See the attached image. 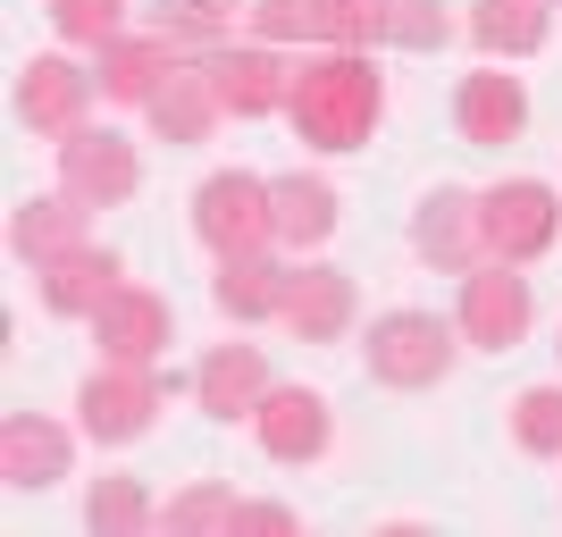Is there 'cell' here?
<instances>
[{
	"label": "cell",
	"instance_id": "1",
	"mask_svg": "<svg viewBox=\"0 0 562 537\" xmlns=\"http://www.w3.org/2000/svg\"><path fill=\"white\" fill-rule=\"evenodd\" d=\"M386 118V76H378L370 51H328L311 43L294 59V85H285V126L311 143V152H361Z\"/></svg>",
	"mask_w": 562,
	"mask_h": 537
},
{
	"label": "cell",
	"instance_id": "2",
	"mask_svg": "<svg viewBox=\"0 0 562 537\" xmlns=\"http://www.w3.org/2000/svg\"><path fill=\"white\" fill-rule=\"evenodd\" d=\"M361 361H370L378 387L420 395V387H446V370L462 361V327L437 320V311H378L370 336H361Z\"/></svg>",
	"mask_w": 562,
	"mask_h": 537
},
{
	"label": "cell",
	"instance_id": "3",
	"mask_svg": "<svg viewBox=\"0 0 562 537\" xmlns=\"http://www.w3.org/2000/svg\"><path fill=\"white\" fill-rule=\"evenodd\" d=\"M193 235L202 253L227 260V253H269L278 244V202H269V177L252 168H218L193 186Z\"/></svg>",
	"mask_w": 562,
	"mask_h": 537
},
{
	"label": "cell",
	"instance_id": "4",
	"mask_svg": "<svg viewBox=\"0 0 562 537\" xmlns=\"http://www.w3.org/2000/svg\"><path fill=\"white\" fill-rule=\"evenodd\" d=\"M168 395H177V378L143 370V361H101V370L76 387V412H85V437L93 445H135V437H151Z\"/></svg>",
	"mask_w": 562,
	"mask_h": 537
},
{
	"label": "cell",
	"instance_id": "5",
	"mask_svg": "<svg viewBox=\"0 0 562 537\" xmlns=\"http://www.w3.org/2000/svg\"><path fill=\"white\" fill-rule=\"evenodd\" d=\"M479 219H487V260H546L562 244V193L546 177H504V186L479 193Z\"/></svg>",
	"mask_w": 562,
	"mask_h": 537
},
{
	"label": "cell",
	"instance_id": "6",
	"mask_svg": "<svg viewBox=\"0 0 562 537\" xmlns=\"http://www.w3.org/2000/svg\"><path fill=\"white\" fill-rule=\"evenodd\" d=\"M453 327L479 353H513L538 327V294H529V278H520L513 260H479L462 278V294H453Z\"/></svg>",
	"mask_w": 562,
	"mask_h": 537
},
{
	"label": "cell",
	"instance_id": "7",
	"mask_svg": "<svg viewBox=\"0 0 562 537\" xmlns=\"http://www.w3.org/2000/svg\"><path fill=\"white\" fill-rule=\"evenodd\" d=\"M143 186V152L117 126H76L68 143H59V193H76L85 211H117V202H135Z\"/></svg>",
	"mask_w": 562,
	"mask_h": 537
},
{
	"label": "cell",
	"instance_id": "8",
	"mask_svg": "<svg viewBox=\"0 0 562 537\" xmlns=\"http://www.w3.org/2000/svg\"><path fill=\"white\" fill-rule=\"evenodd\" d=\"M202 76H211V93L227 118H285V85H294V59H278V43H218L211 59H202Z\"/></svg>",
	"mask_w": 562,
	"mask_h": 537
},
{
	"label": "cell",
	"instance_id": "9",
	"mask_svg": "<svg viewBox=\"0 0 562 537\" xmlns=\"http://www.w3.org/2000/svg\"><path fill=\"white\" fill-rule=\"evenodd\" d=\"M93 101H101L93 68H76L68 51H43V59L18 68V118L34 126V135H50V143H68L76 126L93 118Z\"/></svg>",
	"mask_w": 562,
	"mask_h": 537
},
{
	"label": "cell",
	"instance_id": "10",
	"mask_svg": "<svg viewBox=\"0 0 562 537\" xmlns=\"http://www.w3.org/2000/svg\"><path fill=\"white\" fill-rule=\"evenodd\" d=\"M412 253H420L437 278H470V269L487 260V219H479V193H462V186L420 193V211H412Z\"/></svg>",
	"mask_w": 562,
	"mask_h": 537
},
{
	"label": "cell",
	"instance_id": "11",
	"mask_svg": "<svg viewBox=\"0 0 562 537\" xmlns=\"http://www.w3.org/2000/svg\"><path fill=\"white\" fill-rule=\"evenodd\" d=\"M252 437H260V454H269V462L303 470V462H319V454H328L336 412H328V395H319V387H269V395H260V412H252Z\"/></svg>",
	"mask_w": 562,
	"mask_h": 537
},
{
	"label": "cell",
	"instance_id": "12",
	"mask_svg": "<svg viewBox=\"0 0 562 537\" xmlns=\"http://www.w3.org/2000/svg\"><path fill=\"white\" fill-rule=\"evenodd\" d=\"M93 345H101V361H143V370H160V353L177 345V311H168V294H151V286H117L110 303L93 311Z\"/></svg>",
	"mask_w": 562,
	"mask_h": 537
},
{
	"label": "cell",
	"instance_id": "13",
	"mask_svg": "<svg viewBox=\"0 0 562 537\" xmlns=\"http://www.w3.org/2000/svg\"><path fill=\"white\" fill-rule=\"evenodd\" d=\"M186 68V51L168 43L160 25H126V34H117V43H101L93 51V85H101V101H126V110H143V101L160 93L168 76Z\"/></svg>",
	"mask_w": 562,
	"mask_h": 537
},
{
	"label": "cell",
	"instance_id": "14",
	"mask_svg": "<svg viewBox=\"0 0 562 537\" xmlns=\"http://www.w3.org/2000/svg\"><path fill=\"white\" fill-rule=\"evenodd\" d=\"M453 126H462V143H520V126H529V85L513 76V59H487V68L462 76V93H453Z\"/></svg>",
	"mask_w": 562,
	"mask_h": 537
},
{
	"label": "cell",
	"instance_id": "15",
	"mask_svg": "<svg viewBox=\"0 0 562 537\" xmlns=\"http://www.w3.org/2000/svg\"><path fill=\"white\" fill-rule=\"evenodd\" d=\"M352 311H361V294H352L345 269H328V260H303V269L285 278L278 327H285V336H303V345H336V336L352 327Z\"/></svg>",
	"mask_w": 562,
	"mask_h": 537
},
{
	"label": "cell",
	"instance_id": "16",
	"mask_svg": "<svg viewBox=\"0 0 562 537\" xmlns=\"http://www.w3.org/2000/svg\"><path fill=\"white\" fill-rule=\"evenodd\" d=\"M68 470H76V428L43 421V412H9V421H0V479H9V488L43 495V488H59Z\"/></svg>",
	"mask_w": 562,
	"mask_h": 537
},
{
	"label": "cell",
	"instance_id": "17",
	"mask_svg": "<svg viewBox=\"0 0 562 537\" xmlns=\"http://www.w3.org/2000/svg\"><path fill=\"white\" fill-rule=\"evenodd\" d=\"M34 286H43V311H50V320H93L117 286H126V260L101 253V244H76V253L43 260V269H34Z\"/></svg>",
	"mask_w": 562,
	"mask_h": 537
},
{
	"label": "cell",
	"instance_id": "18",
	"mask_svg": "<svg viewBox=\"0 0 562 537\" xmlns=\"http://www.w3.org/2000/svg\"><path fill=\"white\" fill-rule=\"evenodd\" d=\"M269 387H278V378H269V353L260 345H218V353H202V370H193V403H202L211 421H252Z\"/></svg>",
	"mask_w": 562,
	"mask_h": 537
},
{
	"label": "cell",
	"instance_id": "19",
	"mask_svg": "<svg viewBox=\"0 0 562 537\" xmlns=\"http://www.w3.org/2000/svg\"><path fill=\"white\" fill-rule=\"evenodd\" d=\"M285 278H294V269L278 260V244H269V253H227L218 278H211V303L227 311L235 327H269L278 303H285Z\"/></svg>",
	"mask_w": 562,
	"mask_h": 537
},
{
	"label": "cell",
	"instance_id": "20",
	"mask_svg": "<svg viewBox=\"0 0 562 537\" xmlns=\"http://www.w3.org/2000/svg\"><path fill=\"white\" fill-rule=\"evenodd\" d=\"M269 202H278V253H319L336 235V219H345V202H336L328 177H269Z\"/></svg>",
	"mask_w": 562,
	"mask_h": 537
},
{
	"label": "cell",
	"instance_id": "21",
	"mask_svg": "<svg viewBox=\"0 0 562 537\" xmlns=\"http://www.w3.org/2000/svg\"><path fill=\"white\" fill-rule=\"evenodd\" d=\"M143 118H151V135L160 143H211L218 135V93H211V76H202V59H186V68L168 76L160 93L143 101Z\"/></svg>",
	"mask_w": 562,
	"mask_h": 537
},
{
	"label": "cell",
	"instance_id": "22",
	"mask_svg": "<svg viewBox=\"0 0 562 537\" xmlns=\"http://www.w3.org/2000/svg\"><path fill=\"white\" fill-rule=\"evenodd\" d=\"M462 34L487 51V59H538L546 34H554V9H546V0H470Z\"/></svg>",
	"mask_w": 562,
	"mask_h": 537
},
{
	"label": "cell",
	"instance_id": "23",
	"mask_svg": "<svg viewBox=\"0 0 562 537\" xmlns=\"http://www.w3.org/2000/svg\"><path fill=\"white\" fill-rule=\"evenodd\" d=\"M9 244H18V260H59V253H76V244H93L85 235V202L76 193H25L18 211H9Z\"/></svg>",
	"mask_w": 562,
	"mask_h": 537
},
{
	"label": "cell",
	"instance_id": "24",
	"mask_svg": "<svg viewBox=\"0 0 562 537\" xmlns=\"http://www.w3.org/2000/svg\"><path fill=\"white\" fill-rule=\"evenodd\" d=\"M244 9H252V0H168L160 34L186 51V59H211L218 43H235V18H244Z\"/></svg>",
	"mask_w": 562,
	"mask_h": 537
},
{
	"label": "cell",
	"instance_id": "25",
	"mask_svg": "<svg viewBox=\"0 0 562 537\" xmlns=\"http://www.w3.org/2000/svg\"><path fill=\"white\" fill-rule=\"evenodd\" d=\"M386 9H395V0H311V43L378 51V43H386Z\"/></svg>",
	"mask_w": 562,
	"mask_h": 537
},
{
	"label": "cell",
	"instance_id": "26",
	"mask_svg": "<svg viewBox=\"0 0 562 537\" xmlns=\"http://www.w3.org/2000/svg\"><path fill=\"white\" fill-rule=\"evenodd\" d=\"M151 495H143V479H126V470H110V479H93L85 488V529L93 537H126V529H151Z\"/></svg>",
	"mask_w": 562,
	"mask_h": 537
},
{
	"label": "cell",
	"instance_id": "27",
	"mask_svg": "<svg viewBox=\"0 0 562 537\" xmlns=\"http://www.w3.org/2000/svg\"><path fill=\"white\" fill-rule=\"evenodd\" d=\"M504 421H513V445H520V454L562 462V387H520Z\"/></svg>",
	"mask_w": 562,
	"mask_h": 537
},
{
	"label": "cell",
	"instance_id": "28",
	"mask_svg": "<svg viewBox=\"0 0 562 537\" xmlns=\"http://www.w3.org/2000/svg\"><path fill=\"white\" fill-rule=\"evenodd\" d=\"M235 504H244L235 488H218V479H193L186 495H168V504H160V521H168L177 537H211V529L235 537Z\"/></svg>",
	"mask_w": 562,
	"mask_h": 537
},
{
	"label": "cell",
	"instance_id": "29",
	"mask_svg": "<svg viewBox=\"0 0 562 537\" xmlns=\"http://www.w3.org/2000/svg\"><path fill=\"white\" fill-rule=\"evenodd\" d=\"M50 34L68 51H101L126 34V0H50Z\"/></svg>",
	"mask_w": 562,
	"mask_h": 537
},
{
	"label": "cell",
	"instance_id": "30",
	"mask_svg": "<svg viewBox=\"0 0 562 537\" xmlns=\"http://www.w3.org/2000/svg\"><path fill=\"white\" fill-rule=\"evenodd\" d=\"M386 43L395 51H446L453 43V9L446 0H395V9H386Z\"/></svg>",
	"mask_w": 562,
	"mask_h": 537
},
{
	"label": "cell",
	"instance_id": "31",
	"mask_svg": "<svg viewBox=\"0 0 562 537\" xmlns=\"http://www.w3.org/2000/svg\"><path fill=\"white\" fill-rule=\"evenodd\" d=\"M244 25H252V43H311V0H252Z\"/></svg>",
	"mask_w": 562,
	"mask_h": 537
},
{
	"label": "cell",
	"instance_id": "32",
	"mask_svg": "<svg viewBox=\"0 0 562 537\" xmlns=\"http://www.w3.org/2000/svg\"><path fill=\"white\" fill-rule=\"evenodd\" d=\"M285 529H294V513H285V504H252V495L235 504V537H285Z\"/></svg>",
	"mask_w": 562,
	"mask_h": 537
}]
</instances>
